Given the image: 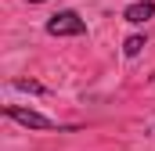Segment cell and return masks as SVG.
I'll return each instance as SVG.
<instances>
[{
    "label": "cell",
    "instance_id": "5",
    "mask_svg": "<svg viewBox=\"0 0 155 151\" xmlns=\"http://www.w3.org/2000/svg\"><path fill=\"white\" fill-rule=\"evenodd\" d=\"M15 86H18V90H29V94H43V86H40V83H29V79H18Z\"/></svg>",
    "mask_w": 155,
    "mask_h": 151
},
{
    "label": "cell",
    "instance_id": "3",
    "mask_svg": "<svg viewBox=\"0 0 155 151\" xmlns=\"http://www.w3.org/2000/svg\"><path fill=\"white\" fill-rule=\"evenodd\" d=\"M152 14H155V4H152V0H141V4H130L123 18H126V22H134V25H141V22H148Z\"/></svg>",
    "mask_w": 155,
    "mask_h": 151
},
{
    "label": "cell",
    "instance_id": "4",
    "mask_svg": "<svg viewBox=\"0 0 155 151\" xmlns=\"http://www.w3.org/2000/svg\"><path fill=\"white\" fill-rule=\"evenodd\" d=\"M141 47H144V36H130L126 43H123V54H126V58H137Z\"/></svg>",
    "mask_w": 155,
    "mask_h": 151
},
{
    "label": "cell",
    "instance_id": "2",
    "mask_svg": "<svg viewBox=\"0 0 155 151\" xmlns=\"http://www.w3.org/2000/svg\"><path fill=\"white\" fill-rule=\"evenodd\" d=\"M7 119H15V122H22L25 130H61L54 119H47V115L33 112V108H18V104H7Z\"/></svg>",
    "mask_w": 155,
    "mask_h": 151
},
{
    "label": "cell",
    "instance_id": "1",
    "mask_svg": "<svg viewBox=\"0 0 155 151\" xmlns=\"http://www.w3.org/2000/svg\"><path fill=\"white\" fill-rule=\"evenodd\" d=\"M47 33H51V36H83V33H87V22L79 18L76 11H58V14L47 22Z\"/></svg>",
    "mask_w": 155,
    "mask_h": 151
}]
</instances>
